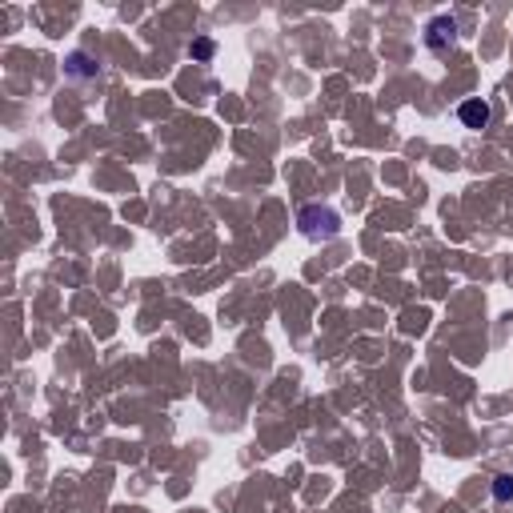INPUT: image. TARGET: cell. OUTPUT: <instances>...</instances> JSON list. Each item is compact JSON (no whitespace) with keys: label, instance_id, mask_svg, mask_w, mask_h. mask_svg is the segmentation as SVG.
Wrapping results in <instances>:
<instances>
[{"label":"cell","instance_id":"6da1fadb","mask_svg":"<svg viewBox=\"0 0 513 513\" xmlns=\"http://www.w3.org/2000/svg\"><path fill=\"white\" fill-rule=\"evenodd\" d=\"M297 228H301L305 241L321 245V241H333V237L341 233V217L333 209H325V205H305V209L297 213Z\"/></svg>","mask_w":513,"mask_h":513},{"label":"cell","instance_id":"277c9868","mask_svg":"<svg viewBox=\"0 0 513 513\" xmlns=\"http://www.w3.org/2000/svg\"><path fill=\"white\" fill-rule=\"evenodd\" d=\"M64 73L76 76V80H89V76L100 73V64H96V60L89 57V53H73V57L64 60Z\"/></svg>","mask_w":513,"mask_h":513},{"label":"cell","instance_id":"3957f363","mask_svg":"<svg viewBox=\"0 0 513 513\" xmlns=\"http://www.w3.org/2000/svg\"><path fill=\"white\" fill-rule=\"evenodd\" d=\"M489 116H494V109H489V100H481V96L461 100V109H457V120H461L465 129H485Z\"/></svg>","mask_w":513,"mask_h":513},{"label":"cell","instance_id":"8992f818","mask_svg":"<svg viewBox=\"0 0 513 513\" xmlns=\"http://www.w3.org/2000/svg\"><path fill=\"white\" fill-rule=\"evenodd\" d=\"M213 53H217L213 37H197V40L189 44V57H192V60H213Z\"/></svg>","mask_w":513,"mask_h":513},{"label":"cell","instance_id":"7a4b0ae2","mask_svg":"<svg viewBox=\"0 0 513 513\" xmlns=\"http://www.w3.org/2000/svg\"><path fill=\"white\" fill-rule=\"evenodd\" d=\"M453 40H457V20L453 17H433L429 24H425V48L429 53H445V48H453Z\"/></svg>","mask_w":513,"mask_h":513},{"label":"cell","instance_id":"5b68a950","mask_svg":"<svg viewBox=\"0 0 513 513\" xmlns=\"http://www.w3.org/2000/svg\"><path fill=\"white\" fill-rule=\"evenodd\" d=\"M494 501H513V474H497L494 477Z\"/></svg>","mask_w":513,"mask_h":513}]
</instances>
